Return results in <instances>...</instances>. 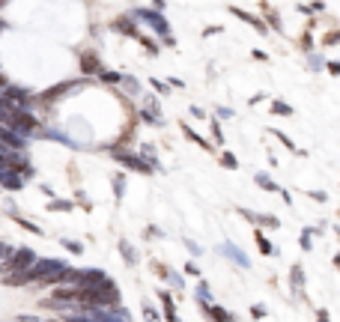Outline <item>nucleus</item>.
<instances>
[{"label":"nucleus","instance_id":"nucleus-1","mask_svg":"<svg viewBox=\"0 0 340 322\" xmlns=\"http://www.w3.org/2000/svg\"><path fill=\"white\" fill-rule=\"evenodd\" d=\"M66 272V262L63 259H39L36 265H30V281H45V284H54L60 281Z\"/></svg>","mask_w":340,"mask_h":322},{"label":"nucleus","instance_id":"nucleus-2","mask_svg":"<svg viewBox=\"0 0 340 322\" xmlns=\"http://www.w3.org/2000/svg\"><path fill=\"white\" fill-rule=\"evenodd\" d=\"M129 15H132V18H137V21H143V24H149V27L158 33V36H167V33H170L167 18H164L158 9H132Z\"/></svg>","mask_w":340,"mask_h":322},{"label":"nucleus","instance_id":"nucleus-3","mask_svg":"<svg viewBox=\"0 0 340 322\" xmlns=\"http://www.w3.org/2000/svg\"><path fill=\"white\" fill-rule=\"evenodd\" d=\"M87 81H66V84H60V87H51V90H45L42 96H36V104H45V108H51L54 101H60V98L66 96V93H75V90H81Z\"/></svg>","mask_w":340,"mask_h":322},{"label":"nucleus","instance_id":"nucleus-4","mask_svg":"<svg viewBox=\"0 0 340 322\" xmlns=\"http://www.w3.org/2000/svg\"><path fill=\"white\" fill-rule=\"evenodd\" d=\"M114 158L120 161V164H126V167H132V170H137V173H149V170H152V164L146 158H140V155H135V152H120V149H114Z\"/></svg>","mask_w":340,"mask_h":322},{"label":"nucleus","instance_id":"nucleus-5","mask_svg":"<svg viewBox=\"0 0 340 322\" xmlns=\"http://www.w3.org/2000/svg\"><path fill=\"white\" fill-rule=\"evenodd\" d=\"M99 69H102V60H99L96 51H84L81 54V72L84 75H99Z\"/></svg>","mask_w":340,"mask_h":322},{"label":"nucleus","instance_id":"nucleus-6","mask_svg":"<svg viewBox=\"0 0 340 322\" xmlns=\"http://www.w3.org/2000/svg\"><path fill=\"white\" fill-rule=\"evenodd\" d=\"M110 27H114L117 33H126V36H137V27H135V18H132V15H129V18H126V15H120Z\"/></svg>","mask_w":340,"mask_h":322},{"label":"nucleus","instance_id":"nucleus-7","mask_svg":"<svg viewBox=\"0 0 340 322\" xmlns=\"http://www.w3.org/2000/svg\"><path fill=\"white\" fill-rule=\"evenodd\" d=\"M230 12H233L236 18H242V21H248L251 27H257V33H269V30H266V24H263L260 18H254L251 12H242V9H236V6H230Z\"/></svg>","mask_w":340,"mask_h":322},{"label":"nucleus","instance_id":"nucleus-8","mask_svg":"<svg viewBox=\"0 0 340 322\" xmlns=\"http://www.w3.org/2000/svg\"><path fill=\"white\" fill-rule=\"evenodd\" d=\"M221 251H224V254H227L230 259H236V262L242 265V269H248V257H245V254H242L239 248H233L230 242H227V245H221Z\"/></svg>","mask_w":340,"mask_h":322},{"label":"nucleus","instance_id":"nucleus-9","mask_svg":"<svg viewBox=\"0 0 340 322\" xmlns=\"http://www.w3.org/2000/svg\"><path fill=\"white\" fill-rule=\"evenodd\" d=\"M182 131H185V137H188V140H194V143H200V146H203V149H212V146H209V143H206L203 137H200V134H197V131L191 129V126H185V123H182Z\"/></svg>","mask_w":340,"mask_h":322},{"label":"nucleus","instance_id":"nucleus-10","mask_svg":"<svg viewBox=\"0 0 340 322\" xmlns=\"http://www.w3.org/2000/svg\"><path fill=\"white\" fill-rule=\"evenodd\" d=\"M120 78H123L120 72H107V69H99V81H102V84H120Z\"/></svg>","mask_w":340,"mask_h":322},{"label":"nucleus","instance_id":"nucleus-11","mask_svg":"<svg viewBox=\"0 0 340 322\" xmlns=\"http://www.w3.org/2000/svg\"><path fill=\"white\" fill-rule=\"evenodd\" d=\"M120 81H123V87H126V93H129V96H140V84H137L135 78H129V75H126V78H120Z\"/></svg>","mask_w":340,"mask_h":322},{"label":"nucleus","instance_id":"nucleus-12","mask_svg":"<svg viewBox=\"0 0 340 322\" xmlns=\"http://www.w3.org/2000/svg\"><path fill=\"white\" fill-rule=\"evenodd\" d=\"M272 114H277V117H293V108H290V104H284V101H274Z\"/></svg>","mask_w":340,"mask_h":322},{"label":"nucleus","instance_id":"nucleus-13","mask_svg":"<svg viewBox=\"0 0 340 322\" xmlns=\"http://www.w3.org/2000/svg\"><path fill=\"white\" fill-rule=\"evenodd\" d=\"M209 313H212V319L215 322H230V313L221 310V307H209Z\"/></svg>","mask_w":340,"mask_h":322},{"label":"nucleus","instance_id":"nucleus-14","mask_svg":"<svg viewBox=\"0 0 340 322\" xmlns=\"http://www.w3.org/2000/svg\"><path fill=\"white\" fill-rule=\"evenodd\" d=\"M137 39H140V45L149 51V57H158V45H155V42H149L146 36H137Z\"/></svg>","mask_w":340,"mask_h":322},{"label":"nucleus","instance_id":"nucleus-15","mask_svg":"<svg viewBox=\"0 0 340 322\" xmlns=\"http://www.w3.org/2000/svg\"><path fill=\"white\" fill-rule=\"evenodd\" d=\"M161 301H164V310H167V319L176 322V310H173V304H170V295L167 292H161Z\"/></svg>","mask_w":340,"mask_h":322},{"label":"nucleus","instance_id":"nucleus-16","mask_svg":"<svg viewBox=\"0 0 340 322\" xmlns=\"http://www.w3.org/2000/svg\"><path fill=\"white\" fill-rule=\"evenodd\" d=\"M221 164H224V167H230V170H236V167H239L236 155H230V152H221Z\"/></svg>","mask_w":340,"mask_h":322},{"label":"nucleus","instance_id":"nucleus-17","mask_svg":"<svg viewBox=\"0 0 340 322\" xmlns=\"http://www.w3.org/2000/svg\"><path fill=\"white\" fill-rule=\"evenodd\" d=\"M9 254H12V248H9V245H0V269L6 265V259H9Z\"/></svg>","mask_w":340,"mask_h":322},{"label":"nucleus","instance_id":"nucleus-18","mask_svg":"<svg viewBox=\"0 0 340 322\" xmlns=\"http://www.w3.org/2000/svg\"><path fill=\"white\" fill-rule=\"evenodd\" d=\"M307 63H310V69H322V57H319L316 51H310V60H307Z\"/></svg>","mask_w":340,"mask_h":322},{"label":"nucleus","instance_id":"nucleus-19","mask_svg":"<svg viewBox=\"0 0 340 322\" xmlns=\"http://www.w3.org/2000/svg\"><path fill=\"white\" fill-rule=\"evenodd\" d=\"M257 185H260V188H269V191H272V188H274V182H272V179H266L263 173L257 176Z\"/></svg>","mask_w":340,"mask_h":322},{"label":"nucleus","instance_id":"nucleus-20","mask_svg":"<svg viewBox=\"0 0 340 322\" xmlns=\"http://www.w3.org/2000/svg\"><path fill=\"white\" fill-rule=\"evenodd\" d=\"M337 39H340V33H337V30H331L328 36H325V39H322V42H325V45H337Z\"/></svg>","mask_w":340,"mask_h":322},{"label":"nucleus","instance_id":"nucleus-21","mask_svg":"<svg viewBox=\"0 0 340 322\" xmlns=\"http://www.w3.org/2000/svg\"><path fill=\"white\" fill-rule=\"evenodd\" d=\"M257 239H260V251H263V254H269V251H272V245L266 242V236H257Z\"/></svg>","mask_w":340,"mask_h":322},{"label":"nucleus","instance_id":"nucleus-22","mask_svg":"<svg viewBox=\"0 0 340 322\" xmlns=\"http://www.w3.org/2000/svg\"><path fill=\"white\" fill-rule=\"evenodd\" d=\"M51 209H72V203H63V200H54Z\"/></svg>","mask_w":340,"mask_h":322},{"label":"nucleus","instance_id":"nucleus-23","mask_svg":"<svg viewBox=\"0 0 340 322\" xmlns=\"http://www.w3.org/2000/svg\"><path fill=\"white\" fill-rule=\"evenodd\" d=\"M218 117H224V120H230V117H233V111H230V108H218Z\"/></svg>","mask_w":340,"mask_h":322},{"label":"nucleus","instance_id":"nucleus-24","mask_svg":"<svg viewBox=\"0 0 340 322\" xmlns=\"http://www.w3.org/2000/svg\"><path fill=\"white\" fill-rule=\"evenodd\" d=\"M197 295H200L203 301H209V290H206V284H200V290H197Z\"/></svg>","mask_w":340,"mask_h":322},{"label":"nucleus","instance_id":"nucleus-25","mask_svg":"<svg viewBox=\"0 0 340 322\" xmlns=\"http://www.w3.org/2000/svg\"><path fill=\"white\" fill-rule=\"evenodd\" d=\"M152 87H155V90H158V93H167V87H164V84H161V81H155V78H152Z\"/></svg>","mask_w":340,"mask_h":322},{"label":"nucleus","instance_id":"nucleus-26","mask_svg":"<svg viewBox=\"0 0 340 322\" xmlns=\"http://www.w3.org/2000/svg\"><path fill=\"white\" fill-rule=\"evenodd\" d=\"M328 72H331V75H337V72H340V63H334V60H331V63H328Z\"/></svg>","mask_w":340,"mask_h":322},{"label":"nucleus","instance_id":"nucleus-27","mask_svg":"<svg viewBox=\"0 0 340 322\" xmlns=\"http://www.w3.org/2000/svg\"><path fill=\"white\" fill-rule=\"evenodd\" d=\"M152 3H155V9H158V12L164 9V0H152Z\"/></svg>","mask_w":340,"mask_h":322},{"label":"nucleus","instance_id":"nucleus-28","mask_svg":"<svg viewBox=\"0 0 340 322\" xmlns=\"http://www.w3.org/2000/svg\"><path fill=\"white\" fill-rule=\"evenodd\" d=\"M319 322H328V313L325 310H319Z\"/></svg>","mask_w":340,"mask_h":322}]
</instances>
